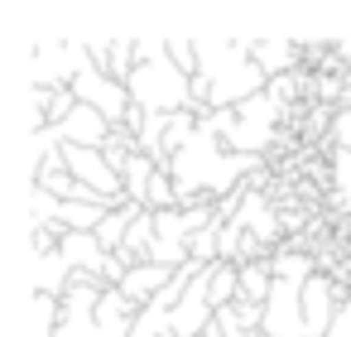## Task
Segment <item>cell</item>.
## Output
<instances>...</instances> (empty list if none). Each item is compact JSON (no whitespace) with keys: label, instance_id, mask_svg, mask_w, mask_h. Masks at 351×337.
Here are the masks:
<instances>
[{"label":"cell","instance_id":"e0dca14e","mask_svg":"<svg viewBox=\"0 0 351 337\" xmlns=\"http://www.w3.org/2000/svg\"><path fill=\"white\" fill-rule=\"evenodd\" d=\"M327 140H332V150H346V154H351V102L332 111V121H327Z\"/></svg>","mask_w":351,"mask_h":337},{"label":"cell","instance_id":"ba28073f","mask_svg":"<svg viewBox=\"0 0 351 337\" xmlns=\"http://www.w3.org/2000/svg\"><path fill=\"white\" fill-rule=\"evenodd\" d=\"M63 260H68L73 275H101L106 251H101L97 231H68V236H63Z\"/></svg>","mask_w":351,"mask_h":337},{"label":"cell","instance_id":"9c48e42d","mask_svg":"<svg viewBox=\"0 0 351 337\" xmlns=\"http://www.w3.org/2000/svg\"><path fill=\"white\" fill-rule=\"evenodd\" d=\"M140 212H145V207L125 202V207H116V212H106V217H101L97 241H101V251H106V255H121V251H125V236H130V226H135V217H140Z\"/></svg>","mask_w":351,"mask_h":337},{"label":"cell","instance_id":"8fae6325","mask_svg":"<svg viewBox=\"0 0 351 337\" xmlns=\"http://www.w3.org/2000/svg\"><path fill=\"white\" fill-rule=\"evenodd\" d=\"M58 327H63V299L29 294V337H58Z\"/></svg>","mask_w":351,"mask_h":337},{"label":"cell","instance_id":"277c9868","mask_svg":"<svg viewBox=\"0 0 351 337\" xmlns=\"http://www.w3.org/2000/svg\"><path fill=\"white\" fill-rule=\"evenodd\" d=\"M73 92H77V102H82V106L101 111L111 126H121V121H125V111L135 106V102H130V92H125V82H116V78H106V73H97V68L77 73Z\"/></svg>","mask_w":351,"mask_h":337},{"label":"cell","instance_id":"2e32d148","mask_svg":"<svg viewBox=\"0 0 351 337\" xmlns=\"http://www.w3.org/2000/svg\"><path fill=\"white\" fill-rule=\"evenodd\" d=\"M169 58L178 63V73L183 78H197V39H169Z\"/></svg>","mask_w":351,"mask_h":337},{"label":"cell","instance_id":"5bb4252c","mask_svg":"<svg viewBox=\"0 0 351 337\" xmlns=\"http://www.w3.org/2000/svg\"><path fill=\"white\" fill-rule=\"evenodd\" d=\"M106 212H111V207H92V202H73V198H63V207H58V226H68V231H97Z\"/></svg>","mask_w":351,"mask_h":337},{"label":"cell","instance_id":"9a60e30c","mask_svg":"<svg viewBox=\"0 0 351 337\" xmlns=\"http://www.w3.org/2000/svg\"><path fill=\"white\" fill-rule=\"evenodd\" d=\"M236 294H241V265L217 260V265H212V308L221 313V308H226Z\"/></svg>","mask_w":351,"mask_h":337},{"label":"cell","instance_id":"7c38bea8","mask_svg":"<svg viewBox=\"0 0 351 337\" xmlns=\"http://www.w3.org/2000/svg\"><path fill=\"white\" fill-rule=\"evenodd\" d=\"M269 294H274V260H255V265H241V299H250V303H269Z\"/></svg>","mask_w":351,"mask_h":337},{"label":"cell","instance_id":"7a4b0ae2","mask_svg":"<svg viewBox=\"0 0 351 337\" xmlns=\"http://www.w3.org/2000/svg\"><path fill=\"white\" fill-rule=\"evenodd\" d=\"M135 73L125 82L130 102L149 116H173V111H188V87L193 78L178 73V63L169 58V39H135Z\"/></svg>","mask_w":351,"mask_h":337},{"label":"cell","instance_id":"d6986e66","mask_svg":"<svg viewBox=\"0 0 351 337\" xmlns=\"http://www.w3.org/2000/svg\"><path fill=\"white\" fill-rule=\"evenodd\" d=\"M341 226H346V236H351V217H346V222H341Z\"/></svg>","mask_w":351,"mask_h":337},{"label":"cell","instance_id":"30bf717a","mask_svg":"<svg viewBox=\"0 0 351 337\" xmlns=\"http://www.w3.org/2000/svg\"><path fill=\"white\" fill-rule=\"evenodd\" d=\"M327 198L332 207L341 212V222L351 217V154L346 150H332V164H327Z\"/></svg>","mask_w":351,"mask_h":337},{"label":"cell","instance_id":"3957f363","mask_svg":"<svg viewBox=\"0 0 351 337\" xmlns=\"http://www.w3.org/2000/svg\"><path fill=\"white\" fill-rule=\"evenodd\" d=\"M260 337H308V323H303V284L298 279H274V294L265 303Z\"/></svg>","mask_w":351,"mask_h":337},{"label":"cell","instance_id":"ac0fdd59","mask_svg":"<svg viewBox=\"0 0 351 337\" xmlns=\"http://www.w3.org/2000/svg\"><path fill=\"white\" fill-rule=\"evenodd\" d=\"M332 337H351V327H346V323H337V327H332Z\"/></svg>","mask_w":351,"mask_h":337},{"label":"cell","instance_id":"5b68a950","mask_svg":"<svg viewBox=\"0 0 351 337\" xmlns=\"http://www.w3.org/2000/svg\"><path fill=\"white\" fill-rule=\"evenodd\" d=\"M337 289H332V275H313L303 284V323H308V337H332L337 327Z\"/></svg>","mask_w":351,"mask_h":337},{"label":"cell","instance_id":"8992f818","mask_svg":"<svg viewBox=\"0 0 351 337\" xmlns=\"http://www.w3.org/2000/svg\"><path fill=\"white\" fill-rule=\"evenodd\" d=\"M44 130H53V140L58 145H82V150H101L106 140H111V121L101 116V111H92V106H82L77 102V111L63 121V126H44Z\"/></svg>","mask_w":351,"mask_h":337},{"label":"cell","instance_id":"52a82bcc","mask_svg":"<svg viewBox=\"0 0 351 337\" xmlns=\"http://www.w3.org/2000/svg\"><path fill=\"white\" fill-rule=\"evenodd\" d=\"M250 58H255L260 73L274 82V78H284V73H298L303 44H293V39H250Z\"/></svg>","mask_w":351,"mask_h":337},{"label":"cell","instance_id":"4fadbf2b","mask_svg":"<svg viewBox=\"0 0 351 337\" xmlns=\"http://www.w3.org/2000/svg\"><path fill=\"white\" fill-rule=\"evenodd\" d=\"M154 174H159V164H154L149 154H135V159L125 164V174H121V183H125V198H130L135 207H145V193H149V183H154Z\"/></svg>","mask_w":351,"mask_h":337},{"label":"cell","instance_id":"6da1fadb","mask_svg":"<svg viewBox=\"0 0 351 337\" xmlns=\"http://www.w3.org/2000/svg\"><path fill=\"white\" fill-rule=\"evenodd\" d=\"M197 73L212 82V111H236L269 92V78L250 58V39H197Z\"/></svg>","mask_w":351,"mask_h":337}]
</instances>
